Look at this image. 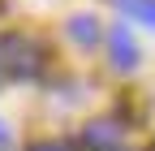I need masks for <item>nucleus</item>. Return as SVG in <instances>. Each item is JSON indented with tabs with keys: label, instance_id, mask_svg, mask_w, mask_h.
<instances>
[{
	"label": "nucleus",
	"instance_id": "f257e3e1",
	"mask_svg": "<svg viewBox=\"0 0 155 151\" xmlns=\"http://www.w3.org/2000/svg\"><path fill=\"white\" fill-rule=\"evenodd\" d=\"M0 69L9 78H35L43 69V52L30 35H5L0 39Z\"/></svg>",
	"mask_w": 155,
	"mask_h": 151
},
{
	"label": "nucleus",
	"instance_id": "f03ea898",
	"mask_svg": "<svg viewBox=\"0 0 155 151\" xmlns=\"http://www.w3.org/2000/svg\"><path fill=\"white\" fill-rule=\"evenodd\" d=\"M108 52H112V65L116 69H134L138 65V48H134L129 26H112L108 30Z\"/></svg>",
	"mask_w": 155,
	"mask_h": 151
},
{
	"label": "nucleus",
	"instance_id": "7ed1b4c3",
	"mask_svg": "<svg viewBox=\"0 0 155 151\" xmlns=\"http://www.w3.org/2000/svg\"><path fill=\"white\" fill-rule=\"evenodd\" d=\"M86 147H91V151H116V147H121V125L91 121V125H86Z\"/></svg>",
	"mask_w": 155,
	"mask_h": 151
},
{
	"label": "nucleus",
	"instance_id": "20e7f679",
	"mask_svg": "<svg viewBox=\"0 0 155 151\" xmlns=\"http://www.w3.org/2000/svg\"><path fill=\"white\" fill-rule=\"evenodd\" d=\"M69 39H73V43H82V48L99 39V26H95V17H91V13H78L73 22H69Z\"/></svg>",
	"mask_w": 155,
	"mask_h": 151
},
{
	"label": "nucleus",
	"instance_id": "39448f33",
	"mask_svg": "<svg viewBox=\"0 0 155 151\" xmlns=\"http://www.w3.org/2000/svg\"><path fill=\"white\" fill-rule=\"evenodd\" d=\"M116 5H121L125 13H134L142 26H151V30H155V0H116Z\"/></svg>",
	"mask_w": 155,
	"mask_h": 151
},
{
	"label": "nucleus",
	"instance_id": "423d86ee",
	"mask_svg": "<svg viewBox=\"0 0 155 151\" xmlns=\"http://www.w3.org/2000/svg\"><path fill=\"white\" fill-rule=\"evenodd\" d=\"M30 151H73L69 143H61V138H52V143H35Z\"/></svg>",
	"mask_w": 155,
	"mask_h": 151
},
{
	"label": "nucleus",
	"instance_id": "0eeeda50",
	"mask_svg": "<svg viewBox=\"0 0 155 151\" xmlns=\"http://www.w3.org/2000/svg\"><path fill=\"white\" fill-rule=\"evenodd\" d=\"M5 143H9V129H5V125H0V147H5Z\"/></svg>",
	"mask_w": 155,
	"mask_h": 151
}]
</instances>
